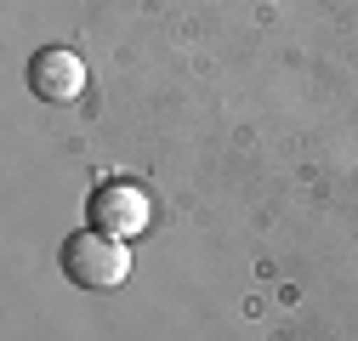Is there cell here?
Segmentation results:
<instances>
[{
    "label": "cell",
    "instance_id": "obj_2",
    "mask_svg": "<svg viewBox=\"0 0 358 341\" xmlns=\"http://www.w3.org/2000/svg\"><path fill=\"white\" fill-rule=\"evenodd\" d=\"M92 222L108 239H137L154 222V205H148V194L137 182H103L97 199H92Z\"/></svg>",
    "mask_w": 358,
    "mask_h": 341
},
{
    "label": "cell",
    "instance_id": "obj_1",
    "mask_svg": "<svg viewBox=\"0 0 358 341\" xmlns=\"http://www.w3.org/2000/svg\"><path fill=\"white\" fill-rule=\"evenodd\" d=\"M63 273H69L80 290H114V284H125V273H131L125 239H108V233H74V239L63 245Z\"/></svg>",
    "mask_w": 358,
    "mask_h": 341
},
{
    "label": "cell",
    "instance_id": "obj_3",
    "mask_svg": "<svg viewBox=\"0 0 358 341\" xmlns=\"http://www.w3.org/2000/svg\"><path fill=\"white\" fill-rule=\"evenodd\" d=\"M29 85H34V97H46V103H74L85 92V63L63 46L52 52H34L29 57Z\"/></svg>",
    "mask_w": 358,
    "mask_h": 341
}]
</instances>
